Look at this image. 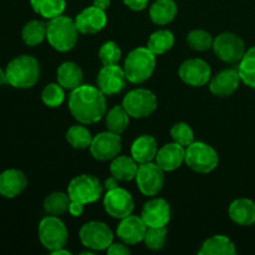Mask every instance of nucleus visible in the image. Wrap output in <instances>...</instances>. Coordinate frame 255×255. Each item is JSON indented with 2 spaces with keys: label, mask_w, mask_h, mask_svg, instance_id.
Here are the masks:
<instances>
[{
  "label": "nucleus",
  "mask_w": 255,
  "mask_h": 255,
  "mask_svg": "<svg viewBox=\"0 0 255 255\" xmlns=\"http://www.w3.org/2000/svg\"><path fill=\"white\" fill-rule=\"evenodd\" d=\"M136 182L139 192L143 196L154 197L162 191L164 186V171L157 163L147 162L138 166Z\"/></svg>",
  "instance_id": "obj_9"
},
{
  "label": "nucleus",
  "mask_w": 255,
  "mask_h": 255,
  "mask_svg": "<svg viewBox=\"0 0 255 255\" xmlns=\"http://www.w3.org/2000/svg\"><path fill=\"white\" fill-rule=\"evenodd\" d=\"M149 0H124L125 4L129 7L131 10H134V11H141L144 7L147 6Z\"/></svg>",
  "instance_id": "obj_41"
},
{
  "label": "nucleus",
  "mask_w": 255,
  "mask_h": 255,
  "mask_svg": "<svg viewBox=\"0 0 255 255\" xmlns=\"http://www.w3.org/2000/svg\"><path fill=\"white\" fill-rule=\"evenodd\" d=\"M110 171L112 176L116 177L119 181H132L136 178L138 166L133 157L117 156L116 158L112 159Z\"/></svg>",
  "instance_id": "obj_27"
},
{
  "label": "nucleus",
  "mask_w": 255,
  "mask_h": 255,
  "mask_svg": "<svg viewBox=\"0 0 255 255\" xmlns=\"http://www.w3.org/2000/svg\"><path fill=\"white\" fill-rule=\"evenodd\" d=\"M127 77L125 70L119 65H104L97 75V86L105 96L117 95L126 87Z\"/></svg>",
  "instance_id": "obj_14"
},
{
  "label": "nucleus",
  "mask_w": 255,
  "mask_h": 255,
  "mask_svg": "<svg viewBox=\"0 0 255 255\" xmlns=\"http://www.w3.org/2000/svg\"><path fill=\"white\" fill-rule=\"evenodd\" d=\"M117 181H119V179H117L116 177H114V176L110 177V178L106 179V182H105V188H106L107 191L116 188V187H119V184H117Z\"/></svg>",
  "instance_id": "obj_43"
},
{
  "label": "nucleus",
  "mask_w": 255,
  "mask_h": 255,
  "mask_svg": "<svg viewBox=\"0 0 255 255\" xmlns=\"http://www.w3.org/2000/svg\"><path fill=\"white\" fill-rule=\"evenodd\" d=\"M237 253L233 242L224 236H214L207 239L199 249V255H234Z\"/></svg>",
  "instance_id": "obj_26"
},
{
  "label": "nucleus",
  "mask_w": 255,
  "mask_h": 255,
  "mask_svg": "<svg viewBox=\"0 0 255 255\" xmlns=\"http://www.w3.org/2000/svg\"><path fill=\"white\" fill-rule=\"evenodd\" d=\"M141 218L147 227H166L171 219V207L163 198H153L143 206Z\"/></svg>",
  "instance_id": "obj_17"
},
{
  "label": "nucleus",
  "mask_w": 255,
  "mask_h": 255,
  "mask_svg": "<svg viewBox=\"0 0 255 255\" xmlns=\"http://www.w3.org/2000/svg\"><path fill=\"white\" fill-rule=\"evenodd\" d=\"M156 69V55L148 47H137L127 55L124 70L127 80L132 84H142Z\"/></svg>",
  "instance_id": "obj_4"
},
{
  "label": "nucleus",
  "mask_w": 255,
  "mask_h": 255,
  "mask_svg": "<svg viewBox=\"0 0 255 255\" xmlns=\"http://www.w3.org/2000/svg\"><path fill=\"white\" fill-rule=\"evenodd\" d=\"M52 255H71V252L66 251V249L64 248H60V249H56V251L51 252Z\"/></svg>",
  "instance_id": "obj_45"
},
{
  "label": "nucleus",
  "mask_w": 255,
  "mask_h": 255,
  "mask_svg": "<svg viewBox=\"0 0 255 255\" xmlns=\"http://www.w3.org/2000/svg\"><path fill=\"white\" fill-rule=\"evenodd\" d=\"M7 84L15 89H30L40 77L39 61L30 55H20L12 59L5 69Z\"/></svg>",
  "instance_id": "obj_2"
},
{
  "label": "nucleus",
  "mask_w": 255,
  "mask_h": 255,
  "mask_svg": "<svg viewBox=\"0 0 255 255\" xmlns=\"http://www.w3.org/2000/svg\"><path fill=\"white\" fill-rule=\"evenodd\" d=\"M99 57L104 65H115L121 59V49L114 41H107L100 47Z\"/></svg>",
  "instance_id": "obj_39"
},
{
  "label": "nucleus",
  "mask_w": 255,
  "mask_h": 255,
  "mask_svg": "<svg viewBox=\"0 0 255 255\" xmlns=\"http://www.w3.org/2000/svg\"><path fill=\"white\" fill-rule=\"evenodd\" d=\"M4 84H7V80H6V74H5L4 70L0 67V86Z\"/></svg>",
  "instance_id": "obj_46"
},
{
  "label": "nucleus",
  "mask_w": 255,
  "mask_h": 255,
  "mask_svg": "<svg viewBox=\"0 0 255 255\" xmlns=\"http://www.w3.org/2000/svg\"><path fill=\"white\" fill-rule=\"evenodd\" d=\"M184 162L194 172L209 173L218 166L219 156L209 144L204 142H192L186 149Z\"/></svg>",
  "instance_id": "obj_5"
},
{
  "label": "nucleus",
  "mask_w": 255,
  "mask_h": 255,
  "mask_svg": "<svg viewBox=\"0 0 255 255\" xmlns=\"http://www.w3.org/2000/svg\"><path fill=\"white\" fill-rule=\"evenodd\" d=\"M147 232V226L141 217L128 216L121 219L117 227V236L126 244H137L143 241Z\"/></svg>",
  "instance_id": "obj_19"
},
{
  "label": "nucleus",
  "mask_w": 255,
  "mask_h": 255,
  "mask_svg": "<svg viewBox=\"0 0 255 255\" xmlns=\"http://www.w3.org/2000/svg\"><path fill=\"white\" fill-rule=\"evenodd\" d=\"M27 178L19 169H6L0 173V196L14 198L25 191Z\"/></svg>",
  "instance_id": "obj_21"
},
{
  "label": "nucleus",
  "mask_w": 255,
  "mask_h": 255,
  "mask_svg": "<svg viewBox=\"0 0 255 255\" xmlns=\"http://www.w3.org/2000/svg\"><path fill=\"white\" fill-rule=\"evenodd\" d=\"M179 77L187 85L204 86L211 80V66L202 59H188L179 66Z\"/></svg>",
  "instance_id": "obj_15"
},
{
  "label": "nucleus",
  "mask_w": 255,
  "mask_h": 255,
  "mask_svg": "<svg viewBox=\"0 0 255 255\" xmlns=\"http://www.w3.org/2000/svg\"><path fill=\"white\" fill-rule=\"evenodd\" d=\"M241 80L247 86L255 89V46L249 49L238 66Z\"/></svg>",
  "instance_id": "obj_34"
},
{
  "label": "nucleus",
  "mask_w": 255,
  "mask_h": 255,
  "mask_svg": "<svg viewBox=\"0 0 255 255\" xmlns=\"http://www.w3.org/2000/svg\"><path fill=\"white\" fill-rule=\"evenodd\" d=\"M41 99H42V102H44L47 107H51V109H54V107H59L65 100L64 87H62L60 84L46 85L45 89L42 90Z\"/></svg>",
  "instance_id": "obj_37"
},
{
  "label": "nucleus",
  "mask_w": 255,
  "mask_h": 255,
  "mask_svg": "<svg viewBox=\"0 0 255 255\" xmlns=\"http://www.w3.org/2000/svg\"><path fill=\"white\" fill-rule=\"evenodd\" d=\"M80 241L86 248L92 251H105L114 241L111 229L102 222H89L80 229Z\"/></svg>",
  "instance_id": "obj_11"
},
{
  "label": "nucleus",
  "mask_w": 255,
  "mask_h": 255,
  "mask_svg": "<svg viewBox=\"0 0 255 255\" xmlns=\"http://www.w3.org/2000/svg\"><path fill=\"white\" fill-rule=\"evenodd\" d=\"M241 75L237 69H226L218 72L209 82V90L218 97L231 96L238 90L241 84Z\"/></svg>",
  "instance_id": "obj_18"
},
{
  "label": "nucleus",
  "mask_w": 255,
  "mask_h": 255,
  "mask_svg": "<svg viewBox=\"0 0 255 255\" xmlns=\"http://www.w3.org/2000/svg\"><path fill=\"white\" fill-rule=\"evenodd\" d=\"M46 39L57 51L66 52L72 50L79 39V30L75 20L66 15H59L50 19L47 22Z\"/></svg>",
  "instance_id": "obj_3"
},
{
  "label": "nucleus",
  "mask_w": 255,
  "mask_h": 255,
  "mask_svg": "<svg viewBox=\"0 0 255 255\" xmlns=\"http://www.w3.org/2000/svg\"><path fill=\"white\" fill-rule=\"evenodd\" d=\"M47 34V24L39 20L26 22L21 30V37L27 46H36L41 44Z\"/></svg>",
  "instance_id": "obj_28"
},
{
  "label": "nucleus",
  "mask_w": 255,
  "mask_h": 255,
  "mask_svg": "<svg viewBox=\"0 0 255 255\" xmlns=\"http://www.w3.org/2000/svg\"><path fill=\"white\" fill-rule=\"evenodd\" d=\"M105 211L109 216L116 219H124L131 216L134 208V202L131 193L121 187L107 191L104 198Z\"/></svg>",
  "instance_id": "obj_12"
},
{
  "label": "nucleus",
  "mask_w": 255,
  "mask_h": 255,
  "mask_svg": "<svg viewBox=\"0 0 255 255\" xmlns=\"http://www.w3.org/2000/svg\"><path fill=\"white\" fill-rule=\"evenodd\" d=\"M228 213L234 223L252 226L255 223V202L248 198L236 199L229 206Z\"/></svg>",
  "instance_id": "obj_22"
},
{
  "label": "nucleus",
  "mask_w": 255,
  "mask_h": 255,
  "mask_svg": "<svg viewBox=\"0 0 255 255\" xmlns=\"http://www.w3.org/2000/svg\"><path fill=\"white\" fill-rule=\"evenodd\" d=\"M158 152L156 139L149 134H142L138 138L134 139L131 147V154L137 163H147L156 158Z\"/></svg>",
  "instance_id": "obj_23"
},
{
  "label": "nucleus",
  "mask_w": 255,
  "mask_h": 255,
  "mask_svg": "<svg viewBox=\"0 0 255 255\" xmlns=\"http://www.w3.org/2000/svg\"><path fill=\"white\" fill-rule=\"evenodd\" d=\"M122 106L133 119H144L156 111L157 99L152 91L147 89H136L124 97Z\"/></svg>",
  "instance_id": "obj_7"
},
{
  "label": "nucleus",
  "mask_w": 255,
  "mask_h": 255,
  "mask_svg": "<svg viewBox=\"0 0 255 255\" xmlns=\"http://www.w3.org/2000/svg\"><path fill=\"white\" fill-rule=\"evenodd\" d=\"M84 206L85 204L71 199V203H70V207H69L70 214H71L72 217H80L82 214V212H84Z\"/></svg>",
  "instance_id": "obj_42"
},
{
  "label": "nucleus",
  "mask_w": 255,
  "mask_h": 255,
  "mask_svg": "<svg viewBox=\"0 0 255 255\" xmlns=\"http://www.w3.org/2000/svg\"><path fill=\"white\" fill-rule=\"evenodd\" d=\"M70 203H71V198L69 193L54 192L45 198L44 209L50 216L59 217L69 211Z\"/></svg>",
  "instance_id": "obj_31"
},
{
  "label": "nucleus",
  "mask_w": 255,
  "mask_h": 255,
  "mask_svg": "<svg viewBox=\"0 0 255 255\" xmlns=\"http://www.w3.org/2000/svg\"><path fill=\"white\" fill-rule=\"evenodd\" d=\"M69 110L80 124H96L106 114L105 94L99 87L80 85L70 94Z\"/></svg>",
  "instance_id": "obj_1"
},
{
  "label": "nucleus",
  "mask_w": 255,
  "mask_h": 255,
  "mask_svg": "<svg viewBox=\"0 0 255 255\" xmlns=\"http://www.w3.org/2000/svg\"><path fill=\"white\" fill-rule=\"evenodd\" d=\"M213 37L206 30H193L187 36V42L196 51H207L213 47Z\"/></svg>",
  "instance_id": "obj_36"
},
{
  "label": "nucleus",
  "mask_w": 255,
  "mask_h": 255,
  "mask_svg": "<svg viewBox=\"0 0 255 255\" xmlns=\"http://www.w3.org/2000/svg\"><path fill=\"white\" fill-rule=\"evenodd\" d=\"M66 139L74 148L85 149L89 148L92 143L91 132L82 125H74L66 132Z\"/></svg>",
  "instance_id": "obj_33"
},
{
  "label": "nucleus",
  "mask_w": 255,
  "mask_h": 255,
  "mask_svg": "<svg viewBox=\"0 0 255 255\" xmlns=\"http://www.w3.org/2000/svg\"><path fill=\"white\" fill-rule=\"evenodd\" d=\"M166 227H147L143 242L146 247L151 251H161L167 241Z\"/></svg>",
  "instance_id": "obj_35"
},
{
  "label": "nucleus",
  "mask_w": 255,
  "mask_h": 255,
  "mask_svg": "<svg viewBox=\"0 0 255 255\" xmlns=\"http://www.w3.org/2000/svg\"><path fill=\"white\" fill-rule=\"evenodd\" d=\"M171 137L174 142L182 144L183 147H188L193 142L194 133L191 126L184 122H178L171 128Z\"/></svg>",
  "instance_id": "obj_38"
},
{
  "label": "nucleus",
  "mask_w": 255,
  "mask_h": 255,
  "mask_svg": "<svg viewBox=\"0 0 255 255\" xmlns=\"http://www.w3.org/2000/svg\"><path fill=\"white\" fill-rule=\"evenodd\" d=\"M39 239L49 252L64 248L69 239L66 226L59 217L47 216L39 224Z\"/></svg>",
  "instance_id": "obj_6"
},
{
  "label": "nucleus",
  "mask_w": 255,
  "mask_h": 255,
  "mask_svg": "<svg viewBox=\"0 0 255 255\" xmlns=\"http://www.w3.org/2000/svg\"><path fill=\"white\" fill-rule=\"evenodd\" d=\"M30 5L36 14L50 20L62 15L66 6V1L65 0H30Z\"/></svg>",
  "instance_id": "obj_30"
},
{
  "label": "nucleus",
  "mask_w": 255,
  "mask_h": 255,
  "mask_svg": "<svg viewBox=\"0 0 255 255\" xmlns=\"http://www.w3.org/2000/svg\"><path fill=\"white\" fill-rule=\"evenodd\" d=\"M174 45V35L169 30H157L149 36L147 47L154 55H162L172 49Z\"/></svg>",
  "instance_id": "obj_32"
},
{
  "label": "nucleus",
  "mask_w": 255,
  "mask_h": 255,
  "mask_svg": "<svg viewBox=\"0 0 255 255\" xmlns=\"http://www.w3.org/2000/svg\"><path fill=\"white\" fill-rule=\"evenodd\" d=\"M186 149L182 144L173 142V143L164 144L158 149L156 154V163L163 169L164 172L176 171L184 162Z\"/></svg>",
  "instance_id": "obj_20"
},
{
  "label": "nucleus",
  "mask_w": 255,
  "mask_h": 255,
  "mask_svg": "<svg viewBox=\"0 0 255 255\" xmlns=\"http://www.w3.org/2000/svg\"><path fill=\"white\" fill-rule=\"evenodd\" d=\"M75 24H76L79 32H81V34H97L106 26V12H105V10L92 5V6L82 10L80 14H77V16L75 17Z\"/></svg>",
  "instance_id": "obj_16"
},
{
  "label": "nucleus",
  "mask_w": 255,
  "mask_h": 255,
  "mask_svg": "<svg viewBox=\"0 0 255 255\" xmlns=\"http://www.w3.org/2000/svg\"><path fill=\"white\" fill-rule=\"evenodd\" d=\"M104 187L99 179L89 174H81L71 179L67 186V193L70 198L82 204L94 203L101 197Z\"/></svg>",
  "instance_id": "obj_8"
},
{
  "label": "nucleus",
  "mask_w": 255,
  "mask_h": 255,
  "mask_svg": "<svg viewBox=\"0 0 255 255\" xmlns=\"http://www.w3.org/2000/svg\"><path fill=\"white\" fill-rule=\"evenodd\" d=\"M122 148V141L120 134L111 131L101 132L94 137L90 146V151L97 161H111L116 158Z\"/></svg>",
  "instance_id": "obj_13"
},
{
  "label": "nucleus",
  "mask_w": 255,
  "mask_h": 255,
  "mask_svg": "<svg viewBox=\"0 0 255 255\" xmlns=\"http://www.w3.org/2000/svg\"><path fill=\"white\" fill-rule=\"evenodd\" d=\"M129 122V115L125 110L122 105L114 106L109 111L106 116V127L107 131H111L114 133L121 134L126 131Z\"/></svg>",
  "instance_id": "obj_29"
},
{
  "label": "nucleus",
  "mask_w": 255,
  "mask_h": 255,
  "mask_svg": "<svg viewBox=\"0 0 255 255\" xmlns=\"http://www.w3.org/2000/svg\"><path fill=\"white\" fill-rule=\"evenodd\" d=\"M177 10L174 0H156L149 9V16L154 24L167 25L173 21Z\"/></svg>",
  "instance_id": "obj_25"
},
{
  "label": "nucleus",
  "mask_w": 255,
  "mask_h": 255,
  "mask_svg": "<svg viewBox=\"0 0 255 255\" xmlns=\"http://www.w3.org/2000/svg\"><path fill=\"white\" fill-rule=\"evenodd\" d=\"M56 77L57 82L64 89L70 90V91L82 85V80H84L81 67L72 61H66L60 65L56 72Z\"/></svg>",
  "instance_id": "obj_24"
},
{
  "label": "nucleus",
  "mask_w": 255,
  "mask_h": 255,
  "mask_svg": "<svg viewBox=\"0 0 255 255\" xmlns=\"http://www.w3.org/2000/svg\"><path fill=\"white\" fill-rule=\"evenodd\" d=\"M110 4H111V0H94L95 6L100 7L102 10H106L110 6Z\"/></svg>",
  "instance_id": "obj_44"
},
{
  "label": "nucleus",
  "mask_w": 255,
  "mask_h": 255,
  "mask_svg": "<svg viewBox=\"0 0 255 255\" xmlns=\"http://www.w3.org/2000/svg\"><path fill=\"white\" fill-rule=\"evenodd\" d=\"M213 50L218 59L228 64L241 62L246 55V44L238 35L233 32H223L213 41Z\"/></svg>",
  "instance_id": "obj_10"
},
{
  "label": "nucleus",
  "mask_w": 255,
  "mask_h": 255,
  "mask_svg": "<svg viewBox=\"0 0 255 255\" xmlns=\"http://www.w3.org/2000/svg\"><path fill=\"white\" fill-rule=\"evenodd\" d=\"M131 252L125 244L122 243H112L107 248V254L109 255H128Z\"/></svg>",
  "instance_id": "obj_40"
}]
</instances>
